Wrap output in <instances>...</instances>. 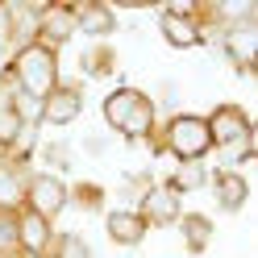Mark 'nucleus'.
Returning a JSON list of instances; mask_svg holds the SVG:
<instances>
[{"label":"nucleus","mask_w":258,"mask_h":258,"mask_svg":"<svg viewBox=\"0 0 258 258\" xmlns=\"http://www.w3.org/2000/svg\"><path fill=\"white\" fill-rule=\"evenodd\" d=\"M50 258H96V250H92V241L79 233V229H58Z\"/></svg>","instance_id":"aec40b11"},{"label":"nucleus","mask_w":258,"mask_h":258,"mask_svg":"<svg viewBox=\"0 0 258 258\" xmlns=\"http://www.w3.org/2000/svg\"><path fill=\"white\" fill-rule=\"evenodd\" d=\"M25 129H29V125H21V117H17L13 108H0V150L9 154V150L21 142V134H25Z\"/></svg>","instance_id":"412c9836"},{"label":"nucleus","mask_w":258,"mask_h":258,"mask_svg":"<svg viewBox=\"0 0 258 258\" xmlns=\"http://www.w3.org/2000/svg\"><path fill=\"white\" fill-rule=\"evenodd\" d=\"M34 163H21V158H0V213H17L25 204V179Z\"/></svg>","instance_id":"2eb2a0df"},{"label":"nucleus","mask_w":258,"mask_h":258,"mask_svg":"<svg viewBox=\"0 0 258 258\" xmlns=\"http://www.w3.org/2000/svg\"><path fill=\"white\" fill-rule=\"evenodd\" d=\"M79 71H84V79H112L121 71V50L112 42H88L79 54Z\"/></svg>","instance_id":"dca6fc26"},{"label":"nucleus","mask_w":258,"mask_h":258,"mask_svg":"<svg viewBox=\"0 0 258 258\" xmlns=\"http://www.w3.org/2000/svg\"><path fill=\"white\" fill-rule=\"evenodd\" d=\"M0 258H17V213H0Z\"/></svg>","instance_id":"4be33fe9"},{"label":"nucleus","mask_w":258,"mask_h":258,"mask_svg":"<svg viewBox=\"0 0 258 258\" xmlns=\"http://www.w3.org/2000/svg\"><path fill=\"white\" fill-rule=\"evenodd\" d=\"M100 121L112 138L129 142V146H154V134H158V108L150 100L146 88L138 84H117L104 100H100Z\"/></svg>","instance_id":"f257e3e1"},{"label":"nucleus","mask_w":258,"mask_h":258,"mask_svg":"<svg viewBox=\"0 0 258 258\" xmlns=\"http://www.w3.org/2000/svg\"><path fill=\"white\" fill-rule=\"evenodd\" d=\"M104 237H108L117 250H138L142 241L150 237V225L138 217V208L108 204V208H104Z\"/></svg>","instance_id":"1a4fd4ad"},{"label":"nucleus","mask_w":258,"mask_h":258,"mask_svg":"<svg viewBox=\"0 0 258 258\" xmlns=\"http://www.w3.org/2000/svg\"><path fill=\"white\" fill-rule=\"evenodd\" d=\"M117 29H121V17H117L112 5H104V0H84V5H75V34L79 38L108 42Z\"/></svg>","instance_id":"9b49d317"},{"label":"nucleus","mask_w":258,"mask_h":258,"mask_svg":"<svg viewBox=\"0 0 258 258\" xmlns=\"http://www.w3.org/2000/svg\"><path fill=\"white\" fill-rule=\"evenodd\" d=\"M75 38H79L75 34V5H58V0L42 5V13H38V42L62 54V46L75 42Z\"/></svg>","instance_id":"9d476101"},{"label":"nucleus","mask_w":258,"mask_h":258,"mask_svg":"<svg viewBox=\"0 0 258 258\" xmlns=\"http://www.w3.org/2000/svg\"><path fill=\"white\" fill-rule=\"evenodd\" d=\"M17 258H46V254H17Z\"/></svg>","instance_id":"b1692460"},{"label":"nucleus","mask_w":258,"mask_h":258,"mask_svg":"<svg viewBox=\"0 0 258 258\" xmlns=\"http://www.w3.org/2000/svg\"><path fill=\"white\" fill-rule=\"evenodd\" d=\"M175 229H179V241H183L187 254H204L213 246V237H217V225H213L208 213H183L175 221Z\"/></svg>","instance_id":"f3484780"},{"label":"nucleus","mask_w":258,"mask_h":258,"mask_svg":"<svg viewBox=\"0 0 258 258\" xmlns=\"http://www.w3.org/2000/svg\"><path fill=\"white\" fill-rule=\"evenodd\" d=\"M154 29L171 50H200L204 34H200V17H183V13H167L158 9L154 13Z\"/></svg>","instance_id":"ddd939ff"},{"label":"nucleus","mask_w":258,"mask_h":258,"mask_svg":"<svg viewBox=\"0 0 258 258\" xmlns=\"http://www.w3.org/2000/svg\"><path fill=\"white\" fill-rule=\"evenodd\" d=\"M150 154H167L171 163H208V158H213V138H208L204 112L179 108V112H171V117H163Z\"/></svg>","instance_id":"f03ea898"},{"label":"nucleus","mask_w":258,"mask_h":258,"mask_svg":"<svg viewBox=\"0 0 258 258\" xmlns=\"http://www.w3.org/2000/svg\"><path fill=\"white\" fill-rule=\"evenodd\" d=\"M208 175H213L208 163H171L167 183L179 191V196H191V191H204L208 187Z\"/></svg>","instance_id":"a211bd4d"},{"label":"nucleus","mask_w":258,"mask_h":258,"mask_svg":"<svg viewBox=\"0 0 258 258\" xmlns=\"http://www.w3.org/2000/svg\"><path fill=\"white\" fill-rule=\"evenodd\" d=\"M54 237H58V225L54 221L29 213V208H17V254H46V258H50Z\"/></svg>","instance_id":"f8f14e48"},{"label":"nucleus","mask_w":258,"mask_h":258,"mask_svg":"<svg viewBox=\"0 0 258 258\" xmlns=\"http://www.w3.org/2000/svg\"><path fill=\"white\" fill-rule=\"evenodd\" d=\"M204 125H208V138H213V150L225 146H237V142H250L254 138V117L246 104L237 100H221L204 112Z\"/></svg>","instance_id":"39448f33"},{"label":"nucleus","mask_w":258,"mask_h":258,"mask_svg":"<svg viewBox=\"0 0 258 258\" xmlns=\"http://www.w3.org/2000/svg\"><path fill=\"white\" fill-rule=\"evenodd\" d=\"M208 191H213L217 208L229 213V217L250 204V179H246V171H213V175H208Z\"/></svg>","instance_id":"4468645a"},{"label":"nucleus","mask_w":258,"mask_h":258,"mask_svg":"<svg viewBox=\"0 0 258 258\" xmlns=\"http://www.w3.org/2000/svg\"><path fill=\"white\" fill-rule=\"evenodd\" d=\"M5 71L13 75L17 92L34 96V100H46V96L62 84V54L50 50V46H42V42H29L21 50H13Z\"/></svg>","instance_id":"7ed1b4c3"},{"label":"nucleus","mask_w":258,"mask_h":258,"mask_svg":"<svg viewBox=\"0 0 258 258\" xmlns=\"http://www.w3.org/2000/svg\"><path fill=\"white\" fill-rule=\"evenodd\" d=\"M187 213L183 208V196L175 191L167 179H154L138 200V217L150 225V229H175V221Z\"/></svg>","instance_id":"0eeeda50"},{"label":"nucleus","mask_w":258,"mask_h":258,"mask_svg":"<svg viewBox=\"0 0 258 258\" xmlns=\"http://www.w3.org/2000/svg\"><path fill=\"white\" fill-rule=\"evenodd\" d=\"M88 108V96H84V84H71V79H62V84L42 100V125L38 129H67L84 117Z\"/></svg>","instance_id":"6e6552de"},{"label":"nucleus","mask_w":258,"mask_h":258,"mask_svg":"<svg viewBox=\"0 0 258 258\" xmlns=\"http://www.w3.org/2000/svg\"><path fill=\"white\" fill-rule=\"evenodd\" d=\"M67 208H79V213H104V208H108V187L96 183V179H75Z\"/></svg>","instance_id":"6ab92c4d"},{"label":"nucleus","mask_w":258,"mask_h":258,"mask_svg":"<svg viewBox=\"0 0 258 258\" xmlns=\"http://www.w3.org/2000/svg\"><path fill=\"white\" fill-rule=\"evenodd\" d=\"M79 150L92 154V158H104L112 150V138L108 134H84V138H79Z\"/></svg>","instance_id":"5701e85b"},{"label":"nucleus","mask_w":258,"mask_h":258,"mask_svg":"<svg viewBox=\"0 0 258 258\" xmlns=\"http://www.w3.org/2000/svg\"><path fill=\"white\" fill-rule=\"evenodd\" d=\"M67 204H71V179H62V175H50V171H29V179H25V204L29 213H38L46 221H54L67 213Z\"/></svg>","instance_id":"20e7f679"},{"label":"nucleus","mask_w":258,"mask_h":258,"mask_svg":"<svg viewBox=\"0 0 258 258\" xmlns=\"http://www.w3.org/2000/svg\"><path fill=\"white\" fill-rule=\"evenodd\" d=\"M217 54L229 62L241 79H250L254 75V58H258V21L225 25L221 38H217Z\"/></svg>","instance_id":"423d86ee"},{"label":"nucleus","mask_w":258,"mask_h":258,"mask_svg":"<svg viewBox=\"0 0 258 258\" xmlns=\"http://www.w3.org/2000/svg\"><path fill=\"white\" fill-rule=\"evenodd\" d=\"M0 158H5V150H0Z\"/></svg>","instance_id":"393cba45"}]
</instances>
